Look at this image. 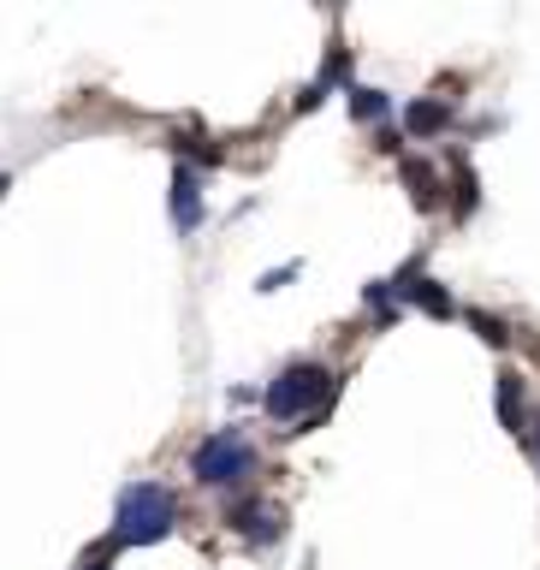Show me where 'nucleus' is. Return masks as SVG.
<instances>
[{
  "label": "nucleus",
  "mask_w": 540,
  "mask_h": 570,
  "mask_svg": "<svg viewBox=\"0 0 540 570\" xmlns=\"http://www.w3.org/2000/svg\"><path fill=\"white\" fill-rule=\"evenodd\" d=\"M178 529V499L160 481H131L114 499V547H155Z\"/></svg>",
  "instance_id": "f257e3e1"
},
{
  "label": "nucleus",
  "mask_w": 540,
  "mask_h": 570,
  "mask_svg": "<svg viewBox=\"0 0 540 570\" xmlns=\"http://www.w3.org/2000/svg\"><path fill=\"white\" fill-rule=\"evenodd\" d=\"M333 392H338V381L321 363H292V368H279L274 381H267L262 410L274 422H321V410L333 404Z\"/></svg>",
  "instance_id": "f03ea898"
},
{
  "label": "nucleus",
  "mask_w": 540,
  "mask_h": 570,
  "mask_svg": "<svg viewBox=\"0 0 540 570\" xmlns=\"http://www.w3.org/2000/svg\"><path fill=\"white\" fill-rule=\"evenodd\" d=\"M249 470H256V445H249L238 428L208 434L203 445H196V458H190V475L203 481V488H232V481H244Z\"/></svg>",
  "instance_id": "7ed1b4c3"
},
{
  "label": "nucleus",
  "mask_w": 540,
  "mask_h": 570,
  "mask_svg": "<svg viewBox=\"0 0 540 570\" xmlns=\"http://www.w3.org/2000/svg\"><path fill=\"white\" fill-rule=\"evenodd\" d=\"M226 523L244 534V541H256V547H274L279 534H285V511L274 505V499H244V505H232L226 511Z\"/></svg>",
  "instance_id": "20e7f679"
},
{
  "label": "nucleus",
  "mask_w": 540,
  "mask_h": 570,
  "mask_svg": "<svg viewBox=\"0 0 540 570\" xmlns=\"http://www.w3.org/2000/svg\"><path fill=\"white\" fill-rule=\"evenodd\" d=\"M196 220H203V178H196L190 167H178L173 173V226L196 232Z\"/></svg>",
  "instance_id": "39448f33"
},
{
  "label": "nucleus",
  "mask_w": 540,
  "mask_h": 570,
  "mask_svg": "<svg viewBox=\"0 0 540 570\" xmlns=\"http://www.w3.org/2000/svg\"><path fill=\"white\" fill-rule=\"evenodd\" d=\"M452 125V107L445 101H410L404 107V131L410 137H434V131H445Z\"/></svg>",
  "instance_id": "423d86ee"
},
{
  "label": "nucleus",
  "mask_w": 540,
  "mask_h": 570,
  "mask_svg": "<svg viewBox=\"0 0 540 570\" xmlns=\"http://www.w3.org/2000/svg\"><path fill=\"white\" fill-rule=\"evenodd\" d=\"M499 422L511 434H529V416H523V374H499Z\"/></svg>",
  "instance_id": "0eeeda50"
},
{
  "label": "nucleus",
  "mask_w": 540,
  "mask_h": 570,
  "mask_svg": "<svg viewBox=\"0 0 540 570\" xmlns=\"http://www.w3.org/2000/svg\"><path fill=\"white\" fill-rule=\"evenodd\" d=\"M345 101L356 119H386L392 114V96L386 89H369V83H345Z\"/></svg>",
  "instance_id": "6e6552de"
},
{
  "label": "nucleus",
  "mask_w": 540,
  "mask_h": 570,
  "mask_svg": "<svg viewBox=\"0 0 540 570\" xmlns=\"http://www.w3.org/2000/svg\"><path fill=\"white\" fill-rule=\"evenodd\" d=\"M404 185H410V196H416L422 208L440 203V173L428 167V160H404Z\"/></svg>",
  "instance_id": "1a4fd4ad"
},
{
  "label": "nucleus",
  "mask_w": 540,
  "mask_h": 570,
  "mask_svg": "<svg viewBox=\"0 0 540 570\" xmlns=\"http://www.w3.org/2000/svg\"><path fill=\"white\" fill-rule=\"evenodd\" d=\"M470 327L488 338V345H505V338H511V327H505L499 315H488V309H470Z\"/></svg>",
  "instance_id": "9d476101"
},
{
  "label": "nucleus",
  "mask_w": 540,
  "mask_h": 570,
  "mask_svg": "<svg viewBox=\"0 0 540 570\" xmlns=\"http://www.w3.org/2000/svg\"><path fill=\"white\" fill-rule=\"evenodd\" d=\"M470 208H475V173L463 167L458 173V214H470Z\"/></svg>",
  "instance_id": "9b49d317"
},
{
  "label": "nucleus",
  "mask_w": 540,
  "mask_h": 570,
  "mask_svg": "<svg viewBox=\"0 0 540 570\" xmlns=\"http://www.w3.org/2000/svg\"><path fill=\"white\" fill-rule=\"evenodd\" d=\"M114 552H119V547H114V541H107L101 552H89V559H84V570H114Z\"/></svg>",
  "instance_id": "f8f14e48"
},
{
  "label": "nucleus",
  "mask_w": 540,
  "mask_h": 570,
  "mask_svg": "<svg viewBox=\"0 0 540 570\" xmlns=\"http://www.w3.org/2000/svg\"><path fill=\"white\" fill-rule=\"evenodd\" d=\"M529 452H534V463H540V416L529 422Z\"/></svg>",
  "instance_id": "ddd939ff"
},
{
  "label": "nucleus",
  "mask_w": 540,
  "mask_h": 570,
  "mask_svg": "<svg viewBox=\"0 0 540 570\" xmlns=\"http://www.w3.org/2000/svg\"><path fill=\"white\" fill-rule=\"evenodd\" d=\"M7 185H12V178H7V173H0V196H7Z\"/></svg>",
  "instance_id": "4468645a"
}]
</instances>
